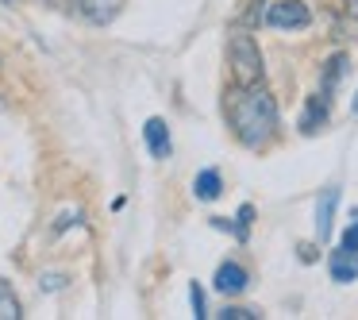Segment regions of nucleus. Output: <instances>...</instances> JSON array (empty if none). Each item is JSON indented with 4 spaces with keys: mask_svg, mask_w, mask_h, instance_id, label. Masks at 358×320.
Here are the masks:
<instances>
[{
    "mask_svg": "<svg viewBox=\"0 0 358 320\" xmlns=\"http://www.w3.org/2000/svg\"><path fill=\"white\" fill-rule=\"evenodd\" d=\"M70 4L81 20H89V24H112V20L124 12L127 0H70Z\"/></svg>",
    "mask_w": 358,
    "mask_h": 320,
    "instance_id": "39448f33",
    "label": "nucleus"
},
{
    "mask_svg": "<svg viewBox=\"0 0 358 320\" xmlns=\"http://www.w3.org/2000/svg\"><path fill=\"white\" fill-rule=\"evenodd\" d=\"M335 209H339V186H327L316 201V239H331L335 232Z\"/></svg>",
    "mask_w": 358,
    "mask_h": 320,
    "instance_id": "0eeeda50",
    "label": "nucleus"
},
{
    "mask_svg": "<svg viewBox=\"0 0 358 320\" xmlns=\"http://www.w3.org/2000/svg\"><path fill=\"white\" fill-rule=\"evenodd\" d=\"M343 4H347V12H350V16L358 20V0H343Z\"/></svg>",
    "mask_w": 358,
    "mask_h": 320,
    "instance_id": "a211bd4d",
    "label": "nucleus"
},
{
    "mask_svg": "<svg viewBox=\"0 0 358 320\" xmlns=\"http://www.w3.org/2000/svg\"><path fill=\"white\" fill-rule=\"evenodd\" d=\"M350 112H355V116H358V93H355V101H350Z\"/></svg>",
    "mask_w": 358,
    "mask_h": 320,
    "instance_id": "6ab92c4d",
    "label": "nucleus"
},
{
    "mask_svg": "<svg viewBox=\"0 0 358 320\" xmlns=\"http://www.w3.org/2000/svg\"><path fill=\"white\" fill-rule=\"evenodd\" d=\"M143 139H147V151H150V158H170V151H173V143H170V127H166V120H158V116H150L147 124H143Z\"/></svg>",
    "mask_w": 358,
    "mask_h": 320,
    "instance_id": "6e6552de",
    "label": "nucleus"
},
{
    "mask_svg": "<svg viewBox=\"0 0 358 320\" xmlns=\"http://www.w3.org/2000/svg\"><path fill=\"white\" fill-rule=\"evenodd\" d=\"M343 247H355V251H358V212H355V224L343 232Z\"/></svg>",
    "mask_w": 358,
    "mask_h": 320,
    "instance_id": "dca6fc26",
    "label": "nucleus"
},
{
    "mask_svg": "<svg viewBox=\"0 0 358 320\" xmlns=\"http://www.w3.org/2000/svg\"><path fill=\"white\" fill-rule=\"evenodd\" d=\"M327 120H331V97L327 93H312L308 101H304V112H301V132L304 135H316L327 127Z\"/></svg>",
    "mask_w": 358,
    "mask_h": 320,
    "instance_id": "20e7f679",
    "label": "nucleus"
},
{
    "mask_svg": "<svg viewBox=\"0 0 358 320\" xmlns=\"http://www.w3.org/2000/svg\"><path fill=\"white\" fill-rule=\"evenodd\" d=\"M24 312H20V301H16V293H12L4 281H0V320H20Z\"/></svg>",
    "mask_w": 358,
    "mask_h": 320,
    "instance_id": "ddd939ff",
    "label": "nucleus"
},
{
    "mask_svg": "<svg viewBox=\"0 0 358 320\" xmlns=\"http://www.w3.org/2000/svg\"><path fill=\"white\" fill-rule=\"evenodd\" d=\"M227 62H231V78L235 85H258L266 74L262 55H258V43L247 32H231L227 39Z\"/></svg>",
    "mask_w": 358,
    "mask_h": 320,
    "instance_id": "f03ea898",
    "label": "nucleus"
},
{
    "mask_svg": "<svg viewBox=\"0 0 358 320\" xmlns=\"http://www.w3.org/2000/svg\"><path fill=\"white\" fill-rule=\"evenodd\" d=\"M189 297H193V316H196V320H204V316H208V301H204V289L196 286V281L189 286Z\"/></svg>",
    "mask_w": 358,
    "mask_h": 320,
    "instance_id": "4468645a",
    "label": "nucleus"
},
{
    "mask_svg": "<svg viewBox=\"0 0 358 320\" xmlns=\"http://www.w3.org/2000/svg\"><path fill=\"white\" fill-rule=\"evenodd\" d=\"M250 220H255V209H250V204H243V209H239V220H235V224H231V220H224V216H212V228H220V232H231L239 243H247Z\"/></svg>",
    "mask_w": 358,
    "mask_h": 320,
    "instance_id": "9b49d317",
    "label": "nucleus"
},
{
    "mask_svg": "<svg viewBox=\"0 0 358 320\" xmlns=\"http://www.w3.org/2000/svg\"><path fill=\"white\" fill-rule=\"evenodd\" d=\"M193 193H196V201H216V197L224 193V178H220L216 170H201L193 178Z\"/></svg>",
    "mask_w": 358,
    "mask_h": 320,
    "instance_id": "f8f14e48",
    "label": "nucleus"
},
{
    "mask_svg": "<svg viewBox=\"0 0 358 320\" xmlns=\"http://www.w3.org/2000/svg\"><path fill=\"white\" fill-rule=\"evenodd\" d=\"M220 320H258V312L255 309H235V305H227L224 312H216Z\"/></svg>",
    "mask_w": 358,
    "mask_h": 320,
    "instance_id": "2eb2a0df",
    "label": "nucleus"
},
{
    "mask_svg": "<svg viewBox=\"0 0 358 320\" xmlns=\"http://www.w3.org/2000/svg\"><path fill=\"white\" fill-rule=\"evenodd\" d=\"M327 274H331V281H339V286H347V281H358V251L355 247H335L331 255H327Z\"/></svg>",
    "mask_w": 358,
    "mask_h": 320,
    "instance_id": "423d86ee",
    "label": "nucleus"
},
{
    "mask_svg": "<svg viewBox=\"0 0 358 320\" xmlns=\"http://www.w3.org/2000/svg\"><path fill=\"white\" fill-rule=\"evenodd\" d=\"M312 12L301 0H273L266 8V27H278V32H296V27H308Z\"/></svg>",
    "mask_w": 358,
    "mask_h": 320,
    "instance_id": "7ed1b4c3",
    "label": "nucleus"
},
{
    "mask_svg": "<svg viewBox=\"0 0 358 320\" xmlns=\"http://www.w3.org/2000/svg\"><path fill=\"white\" fill-rule=\"evenodd\" d=\"M227 120H231V132L243 147H266L278 132V104L262 81L235 85L227 97Z\"/></svg>",
    "mask_w": 358,
    "mask_h": 320,
    "instance_id": "f257e3e1",
    "label": "nucleus"
},
{
    "mask_svg": "<svg viewBox=\"0 0 358 320\" xmlns=\"http://www.w3.org/2000/svg\"><path fill=\"white\" fill-rule=\"evenodd\" d=\"M347 70H350V58H347V55L327 58V62H324V74H320V93H327V97H331L335 89H339V81L347 78Z\"/></svg>",
    "mask_w": 358,
    "mask_h": 320,
    "instance_id": "9d476101",
    "label": "nucleus"
},
{
    "mask_svg": "<svg viewBox=\"0 0 358 320\" xmlns=\"http://www.w3.org/2000/svg\"><path fill=\"white\" fill-rule=\"evenodd\" d=\"M62 286V274H47V278H43V289H58Z\"/></svg>",
    "mask_w": 358,
    "mask_h": 320,
    "instance_id": "f3484780",
    "label": "nucleus"
},
{
    "mask_svg": "<svg viewBox=\"0 0 358 320\" xmlns=\"http://www.w3.org/2000/svg\"><path fill=\"white\" fill-rule=\"evenodd\" d=\"M212 281H216V289H220V293H227V297H231V293H243V289L250 286V274L243 270L239 263H224V266L216 270V278H212Z\"/></svg>",
    "mask_w": 358,
    "mask_h": 320,
    "instance_id": "1a4fd4ad",
    "label": "nucleus"
},
{
    "mask_svg": "<svg viewBox=\"0 0 358 320\" xmlns=\"http://www.w3.org/2000/svg\"><path fill=\"white\" fill-rule=\"evenodd\" d=\"M0 4H16V0H0Z\"/></svg>",
    "mask_w": 358,
    "mask_h": 320,
    "instance_id": "aec40b11",
    "label": "nucleus"
}]
</instances>
